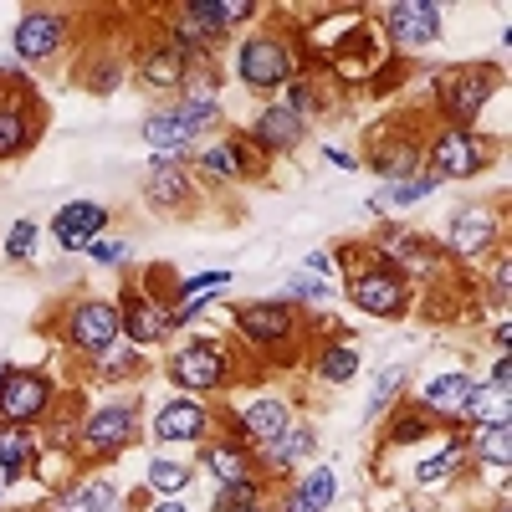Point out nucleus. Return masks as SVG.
<instances>
[{
    "instance_id": "f257e3e1",
    "label": "nucleus",
    "mask_w": 512,
    "mask_h": 512,
    "mask_svg": "<svg viewBox=\"0 0 512 512\" xmlns=\"http://www.w3.org/2000/svg\"><path fill=\"white\" fill-rule=\"evenodd\" d=\"M164 374L175 390H185L190 400H221L236 374H241V354L226 344L221 333H190L185 344H175L164 354Z\"/></svg>"
},
{
    "instance_id": "f03ea898",
    "label": "nucleus",
    "mask_w": 512,
    "mask_h": 512,
    "mask_svg": "<svg viewBox=\"0 0 512 512\" xmlns=\"http://www.w3.org/2000/svg\"><path fill=\"white\" fill-rule=\"evenodd\" d=\"M231 77L241 82L246 93H256V98L282 93L292 77H303V57H297L292 31H277V26L246 31L231 47Z\"/></svg>"
},
{
    "instance_id": "7ed1b4c3",
    "label": "nucleus",
    "mask_w": 512,
    "mask_h": 512,
    "mask_svg": "<svg viewBox=\"0 0 512 512\" xmlns=\"http://www.w3.org/2000/svg\"><path fill=\"white\" fill-rule=\"evenodd\" d=\"M502 62H456L436 77L431 88V123H446V128H477V118L492 108V98L502 93Z\"/></svg>"
},
{
    "instance_id": "20e7f679",
    "label": "nucleus",
    "mask_w": 512,
    "mask_h": 512,
    "mask_svg": "<svg viewBox=\"0 0 512 512\" xmlns=\"http://www.w3.org/2000/svg\"><path fill=\"white\" fill-rule=\"evenodd\" d=\"M497 159H502V144L482 134V128H446V123L425 128V175H436L441 185L477 180Z\"/></svg>"
},
{
    "instance_id": "39448f33",
    "label": "nucleus",
    "mask_w": 512,
    "mask_h": 512,
    "mask_svg": "<svg viewBox=\"0 0 512 512\" xmlns=\"http://www.w3.org/2000/svg\"><path fill=\"white\" fill-rule=\"evenodd\" d=\"M47 108L36 103V82L16 67L0 62V164H16L41 144Z\"/></svg>"
},
{
    "instance_id": "423d86ee",
    "label": "nucleus",
    "mask_w": 512,
    "mask_h": 512,
    "mask_svg": "<svg viewBox=\"0 0 512 512\" xmlns=\"http://www.w3.org/2000/svg\"><path fill=\"white\" fill-rule=\"evenodd\" d=\"M231 328L241 333V344L251 354H282L292 359L297 349H308V323L303 313H297L292 303H282V297H262V303H236L231 308Z\"/></svg>"
},
{
    "instance_id": "0eeeda50",
    "label": "nucleus",
    "mask_w": 512,
    "mask_h": 512,
    "mask_svg": "<svg viewBox=\"0 0 512 512\" xmlns=\"http://www.w3.org/2000/svg\"><path fill=\"white\" fill-rule=\"evenodd\" d=\"M221 128V108L210 103H164L154 113L139 118V139L149 144L154 159H190L205 134H216Z\"/></svg>"
},
{
    "instance_id": "6e6552de",
    "label": "nucleus",
    "mask_w": 512,
    "mask_h": 512,
    "mask_svg": "<svg viewBox=\"0 0 512 512\" xmlns=\"http://www.w3.org/2000/svg\"><path fill=\"white\" fill-rule=\"evenodd\" d=\"M52 333H57V344H62L67 354H77V359L93 364V359H103V354L118 344V333H123L118 303H113V297H98V292H77L72 303L57 313Z\"/></svg>"
},
{
    "instance_id": "1a4fd4ad",
    "label": "nucleus",
    "mask_w": 512,
    "mask_h": 512,
    "mask_svg": "<svg viewBox=\"0 0 512 512\" xmlns=\"http://www.w3.org/2000/svg\"><path fill=\"white\" fill-rule=\"evenodd\" d=\"M139 436H144L139 400H108V405H98V410H88L77 420V441H72L77 466H88V472H93V466H108Z\"/></svg>"
},
{
    "instance_id": "9d476101",
    "label": "nucleus",
    "mask_w": 512,
    "mask_h": 512,
    "mask_svg": "<svg viewBox=\"0 0 512 512\" xmlns=\"http://www.w3.org/2000/svg\"><path fill=\"white\" fill-rule=\"evenodd\" d=\"M364 164L374 175L390 185V180H410V175H425V123L405 118V113H390L379 118L369 134H364Z\"/></svg>"
},
{
    "instance_id": "9b49d317",
    "label": "nucleus",
    "mask_w": 512,
    "mask_h": 512,
    "mask_svg": "<svg viewBox=\"0 0 512 512\" xmlns=\"http://www.w3.org/2000/svg\"><path fill=\"white\" fill-rule=\"evenodd\" d=\"M344 297H349V308H359L364 318H405L415 303H420V287L410 277H400L395 267H384L379 256H369L364 267H354L344 277Z\"/></svg>"
},
{
    "instance_id": "f8f14e48",
    "label": "nucleus",
    "mask_w": 512,
    "mask_h": 512,
    "mask_svg": "<svg viewBox=\"0 0 512 512\" xmlns=\"http://www.w3.org/2000/svg\"><path fill=\"white\" fill-rule=\"evenodd\" d=\"M57 405H62V390L47 369H26V364L0 369V425L31 431V425H47Z\"/></svg>"
},
{
    "instance_id": "ddd939ff",
    "label": "nucleus",
    "mask_w": 512,
    "mask_h": 512,
    "mask_svg": "<svg viewBox=\"0 0 512 512\" xmlns=\"http://www.w3.org/2000/svg\"><path fill=\"white\" fill-rule=\"evenodd\" d=\"M379 36H384V47H390L395 57H415L425 47H436L441 31H446V11L436 6V0H395V6H384L379 11Z\"/></svg>"
},
{
    "instance_id": "4468645a",
    "label": "nucleus",
    "mask_w": 512,
    "mask_h": 512,
    "mask_svg": "<svg viewBox=\"0 0 512 512\" xmlns=\"http://www.w3.org/2000/svg\"><path fill=\"white\" fill-rule=\"evenodd\" d=\"M369 251L379 256L384 267H395L400 277H441L451 262H446V251H441V241H431V236H420L415 226H400V221H384L374 236H369Z\"/></svg>"
},
{
    "instance_id": "2eb2a0df",
    "label": "nucleus",
    "mask_w": 512,
    "mask_h": 512,
    "mask_svg": "<svg viewBox=\"0 0 512 512\" xmlns=\"http://www.w3.org/2000/svg\"><path fill=\"white\" fill-rule=\"evenodd\" d=\"M384 62H390V47H384L379 26L364 21V26H354V31L333 47V57L323 62V82H333V88L354 93V88H369Z\"/></svg>"
},
{
    "instance_id": "dca6fc26",
    "label": "nucleus",
    "mask_w": 512,
    "mask_h": 512,
    "mask_svg": "<svg viewBox=\"0 0 512 512\" xmlns=\"http://www.w3.org/2000/svg\"><path fill=\"white\" fill-rule=\"evenodd\" d=\"M72 11H62V6H31V11H21V21H16V31H11V52H16V62L21 67H41V62H52V57H62L67 52V41H72Z\"/></svg>"
},
{
    "instance_id": "f3484780",
    "label": "nucleus",
    "mask_w": 512,
    "mask_h": 512,
    "mask_svg": "<svg viewBox=\"0 0 512 512\" xmlns=\"http://www.w3.org/2000/svg\"><path fill=\"white\" fill-rule=\"evenodd\" d=\"M139 195L154 216H169V221H190L200 210V185H195L185 159H149Z\"/></svg>"
},
{
    "instance_id": "a211bd4d",
    "label": "nucleus",
    "mask_w": 512,
    "mask_h": 512,
    "mask_svg": "<svg viewBox=\"0 0 512 512\" xmlns=\"http://www.w3.org/2000/svg\"><path fill=\"white\" fill-rule=\"evenodd\" d=\"M216 420H221V436H231L241 446H262L297 420V405L282 400V395H262V400H246V405H221Z\"/></svg>"
},
{
    "instance_id": "6ab92c4d",
    "label": "nucleus",
    "mask_w": 512,
    "mask_h": 512,
    "mask_svg": "<svg viewBox=\"0 0 512 512\" xmlns=\"http://www.w3.org/2000/svg\"><path fill=\"white\" fill-rule=\"evenodd\" d=\"M441 251H446V262H477V256L502 251V210H492V205H461L456 216L446 221Z\"/></svg>"
},
{
    "instance_id": "aec40b11",
    "label": "nucleus",
    "mask_w": 512,
    "mask_h": 512,
    "mask_svg": "<svg viewBox=\"0 0 512 512\" xmlns=\"http://www.w3.org/2000/svg\"><path fill=\"white\" fill-rule=\"evenodd\" d=\"M113 303H118V323H123V338H128V344H134V349H159V344H169V338H175V323H169V308L159 303V297L134 277V282H128L118 297H113Z\"/></svg>"
},
{
    "instance_id": "412c9836",
    "label": "nucleus",
    "mask_w": 512,
    "mask_h": 512,
    "mask_svg": "<svg viewBox=\"0 0 512 512\" xmlns=\"http://www.w3.org/2000/svg\"><path fill=\"white\" fill-rule=\"evenodd\" d=\"M221 431V420H216V405H205V400H190V395H175V400H164L149 420V436L159 446H200Z\"/></svg>"
},
{
    "instance_id": "4be33fe9",
    "label": "nucleus",
    "mask_w": 512,
    "mask_h": 512,
    "mask_svg": "<svg viewBox=\"0 0 512 512\" xmlns=\"http://www.w3.org/2000/svg\"><path fill=\"white\" fill-rule=\"evenodd\" d=\"M128 67H134L139 88H149V93H175V98H180V88H185V77H190L195 57H185L175 41L159 31L154 41H144V47L128 57Z\"/></svg>"
},
{
    "instance_id": "5701e85b",
    "label": "nucleus",
    "mask_w": 512,
    "mask_h": 512,
    "mask_svg": "<svg viewBox=\"0 0 512 512\" xmlns=\"http://www.w3.org/2000/svg\"><path fill=\"white\" fill-rule=\"evenodd\" d=\"M313 451H318V431H313L308 420H292L287 431H277L272 441L251 446V461H256V472H262L267 482H282L292 466H303Z\"/></svg>"
},
{
    "instance_id": "b1692460",
    "label": "nucleus",
    "mask_w": 512,
    "mask_h": 512,
    "mask_svg": "<svg viewBox=\"0 0 512 512\" xmlns=\"http://www.w3.org/2000/svg\"><path fill=\"white\" fill-rule=\"evenodd\" d=\"M113 226V210L98 200H67L52 216V241L62 251H88L93 241H103V231Z\"/></svg>"
},
{
    "instance_id": "393cba45",
    "label": "nucleus",
    "mask_w": 512,
    "mask_h": 512,
    "mask_svg": "<svg viewBox=\"0 0 512 512\" xmlns=\"http://www.w3.org/2000/svg\"><path fill=\"white\" fill-rule=\"evenodd\" d=\"M308 118H297L292 108H282V103H267L262 113L251 118V144L262 149L267 159H282V154H297V144H308Z\"/></svg>"
},
{
    "instance_id": "a878e982",
    "label": "nucleus",
    "mask_w": 512,
    "mask_h": 512,
    "mask_svg": "<svg viewBox=\"0 0 512 512\" xmlns=\"http://www.w3.org/2000/svg\"><path fill=\"white\" fill-rule=\"evenodd\" d=\"M466 441V466H477L487 477H507L512 466V420H482V425H461Z\"/></svg>"
},
{
    "instance_id": "bb28decb",
    "label": "nucleus",
    "mask_w": 512,
    "mask_h": 512,
    "mask_svg": "<svg viewBox=\"0 0 512 512\" xmlns=\"http://www.w3.org/2000/svg\"><path fill=\"white\" fill-rule=\"evenodd\" d=\"M118 507V487L103 477V472H77V477H67L57 492H52V502H47V512H113Z\"/></svg>"
},
{
    "instance_id": "cd10ccee",
    "label": "nucleus",
    "mask_w": 512,
    "mask_h": 512,
    "mask_svg": "<svg viewBox=\"0 0 512 512\" xmlns=\"http://www.w3.org/2000/svg\"><path fill=\"white\" fill-rule=\"evenodd\" d=\"M379 425H384V436H379L384 451H410V446H420V441H431V436L446 431V425H441L436 415H425L415 400H400Z\"/></svg>"
},
{
    "instance_id": "c85d7f7f",
    "label": "nucleus",
    "mask_w": 512,
    "mask_h": 512,
    "mask_svg": "<svg viewBox=\"0 0 512 512\" xmlns=\"http://www.w3.org/2000/svg\"><path fill=\"white\" fill-rule=\"evenodd\" d=\"M472 384H477L472 374L446 369V374H436V379H425V384H420V390H415V405H420L425 415H436L441 425H456L466 395H472Z\"/></svg>"
},
{
    "instance_id": "c756f323",
    "label": "nucleus",
    "mask_w": 512,
    "mask_h": 512,
    "mask_svg": "<svg viewBox=\"0 0 512 512\" xmlns=\"http://www.w3.org/2000/svg\"><path fill=\"white\" fill-rule=\"evenodd\" d=\"M200 451V472H210V482L226 487V482H241V477H256V461H251V446L231 441V436H210L195 446Z\"/></svg>"
},
{
    "instance_id": "7c9ffc66",
    "label": "nucleus",
    "mask_w": 512,
    "mask_h": 512,
    "mask_svg": "<svg viewBox=\"0 0 512 512\" xmlns=\"http://www.w3.org/2000/svg\"><path fill=\"white\" fill-rule=\"evenodd\" d=\"M338 497V472L333 466H313V472H303L277 502V512H328Z\"/></svg>"
},
{
    "instance_id": "2f4dec72",
    "label": "nucleus",
    "mask_w": 512,
    "mask_h": 512,
    "mask_svg": "<svg viewBox=\"0 0 512 512\" xmlns=\"http://www.w3.org/2000/svg\"><path fill=\"white\" fill-rule=\"evenodd\" d=\"M466 472V441H461V425H446V446L436 451V456H425L415 472H410V482L415 487H446V482H456Z\"/></svg>"
},
{
    "instance_id": "473e14b6",
    "label": "nucleus",
    "mask_w": 512,
    "mask_h": 512,
    "mask_svg": "<svg viewBox=\"0 0 512 512\" xmlns=\"http://www.w3.org/2000/svg\"><path fill=\"white\" fill-rule=\"evenodd\" d=\"M21 477H41V446L31 441V431L0 425V487H11Z\"/></svg>"
},
{
    "instance_id": "72a5a7b5",
    "label": "nucleus",
    "mask_w": 512,
    "mask_h": 512,
    "mask_svg": "<svg viewBox=\"0 0 512 512\" xmlns=\"http://www.w3.org/2000/svg\"><path fill=\"white\" fill-rule=\"evenodd\" d=\"M77 77V88L82 93H93V98H113L123 88V77H128V57L123 52H93V57H82V67L72 72Z\"/></svg>"
},
{
    "instance_id": "f704fd0d",
    "label": "nucleus",
    "mask_w": 512,
    "mask_h": 512,
    "mask_svg": "<svg viewBox=\"0 0 512 512\" xmlns=\"http://www.w3.org/2000/svg\"><path fill=\"white\" fill-rule=\"evenodd\" d=\"M359 344L354 338H323V344H313V379L318 384H349L359 374Z\"/></svg>"
},
{
    "instance_id": "c9c22d12",
    "label": "nucleus",
    "mask_w": 512,
    "mask_h": 512,
    "mask_svg": "<svg viewBox=\"0 0 512 512\" xmlns=\"http://www.w3.org/2000/svg\"><path fill=\"white\" fill-rule=\"evenodd\" d=\"M441 190V180L436 175H410V180H390V185H379L374 195H369V210L374 216H390V210H410V205H425Z\"/></svg>"
},
{
    "instance_id": "e433bc0d",
    "label": "nucleus",
    "mask_w": 512,
    "mask_h": 512,
    "mask_svg": "<svg viewBox=\"0 0 512 512\" xmlns=\"http://www.w3.org/2000/svg\"><path fill=\"white\" fill-rule=\"evenodd\" d=\"M405 384H410V364H384L369 384V400H364V425H379L400 400H405Z\"/></svg>"
},
{
    "instance_id": "4c0bfd02",
    "label": "nucleus",
    "mask_w": 512,
    "mask_h": 512,
    "mask_svg": "<svg viewBox=\"0 0 512 512\" xmlns=\"http://www.w3.org/2000/svg\"><path fill=\"white\" fill-rule=\"evenodd\" d=\"M185 11H190L195 21H205V26H216L221 36L262 16V6H256V0H185Z\"/></svg>"
},
{
    "instance_id": "58836bf2",
    "label": "nucleus",
    "mask_w": 512,
    "mask_h": 512,
    "mask_svg": "<svg viewBox=\"0 0 512 512\" xmlns=\"http://www.w3.org/2000/svg\"><path fill=\"white\" fill-rule=\"evenodd\" d=\"M282 108H292L297 118H323L328 108H333V93H328V82L323 77H313V72H303V77H292L287 88H282V98H277Z\"/></svg>"
},
{
    "instance_id": "ea45409f",
    "label": "nucleus",
    "mask_w": 512,
    "mask_h": 512,
    "mask_svg": "<svg viewBox=\"0 0 512 512\" xmlns=\"http://www.w3.org/2000/svg\"><path fill=\"white\" fill-rule=\"evenodd\" d=\"M482 420H512V390H492L487 379H477L461 415H456V425H482Z\"/></svg>"
},
{
    "instance_id": "a19ab883",
    "label": "nucleus",
    "mask_w": 512,
    "mask_h": 512,
    "mask_svg": "<svg viewBox=\"0 0 512 512\" xmlns=\"http://www.w3.org/2000/svg\"><path fill=\"white\" fill-rule=\"evenodd\" d=\"M190 482H195V466H185L175 456H154L149 472H144V492L149 497H180Z\"/></svg>"
},
{
    "instance_id": "79ce46f5",
    "label": "nucleus",
    "mask_w": 512,
    "mask_h": 512,
    "mask_svg": "<svg viewBox=\"0 0 512 512\" xmlns=\"http://www.w3.org/2000/svg\"><path fill=\"white\" fill-rule=\"evenodd\" d=\"M272 497V482L256 472V477H241V482H226V487H216V497H210V512H241V507H251V502H267Z\"/></svg>"
},
{
    "instance_id": "37998d69",
    "label": "nucleus",
    "mask_w": 512,
    "mask_h": 512,
    "mask_svg": "<svg viewBox=\"0 0 512 512\" xmlns=\"http://www.w3.org/2000/svg\"><path fill=\"white\" fill-rule=\"evenodd\" d=\"M36 241H41V226L31 216H21V221H11L6 241H0V256H6L11 267H31L36 262Z\"/></svg>"
},
{
    "instance_id": "c03bdc74",
    "label": "nucleus",
    "mask_w": 512,
    "mask_h": 512,
    "mask_svg": "<svg viewBox=\"0 0 512 512\" xmlns=\"http://www.w3.org/2000/svg\"><path fill=\"white\" fill-rule=\"evenodd\" d=\"M282 303L323 308V303H333V282H323V277H313V272H292V277L282 282Z\"/></svg>"
},
{
    "instance_id": "a18cd8bd",
    "label": "nucleus",
    "mask_w": 512,
    "mask_h": 512,
    "mask_svg": "<svg viewBox=\"0 0 512 512\" xmlns=\"http://www.w3.org/2000/svg\"><path fill=\"white\" fill-rule=\"evenodd\" d=\"M93 374L103 379V384H113V379H139L144 374V349H108L103 359H93Z\"/></svg>"
},
{
    "instance_id": "49530a36",
    "label": "nucleus",
    "mask_w": 512,
    "mask_h": 512,
    "mask_svg": "<svg viewBox=\"0 0 512 512\" xmlns=\"http://www.w3.org/2000/svg\"><path fill=\"white\" fill-rule=\"evenodd\" d=\"M88 262H98V267H118V272H123L128 262H134V241H128V236H123V241L103 236V241L88 246Z\"/></svg>"
},
{
    "instance_id": "de8ad7c7",
    "label": "nucleus",
    "mask_w": 512,
    "mask_h": 512,
    "mask_svg": "<svg viewBox=\"0 0 512 512\" xmlns=\"http://www.w3.org/2000/svg\"><path fill=\"white\" fill-rule=\"evenodd\" d=\"M507 292H512V262H507V246H502L492 272H487V303L492 308H507Z\"/></svg>"
},
{
    "instance_id": "09e8293b",
    "label": "nucleus",
    "mask_w": 512,
    "mask_h": 512,
    "mask_svg": "<svg viewBox=\"0 0 512 512\" xmlns=\"http://www.w3.org/2000/svg\"><path fill=\"white\" fill-rule=\"evenodd\" d=\"M303 272H313V277L333 282V272H338V262H333V251H308V256H303Z\"/></svg>"
},
{
    "instance_id": "8fccbe9b",
    "label": "nucleus",
    "mask_w": 512,
    "mask_h": 512,
    "mask_svg": "<svg viewBox=\"0 0 512 512\" xmlns=\"http://www.w3.org/2000/svg\"><path fill=\"white\" fill-rule=\"evenodd\" d=\"M487 384H492V390H507V384H512V359H507V354H497V364H492Z\"/></svg>"
},
{
    "instance_id": "3c124183",
    "label": "nucleus",
    "mask_w": 512,
    "mask_h": 512,
    "mask_svg": "<svg viewBox=\"0 0 512 512\" xmlns=\"http://www.w3.org/2000/svg\"><path fill=\"white\" fill-rule=\"evenodd\" d=\"M323 159H328V164H338V169H359V159H354L349 149H338V144H323Z\"/></svg>"
},
{
    "instance_id": "603ef678",
    "label": "nucleus",
    "mask_w": 512,
    "mask_h": 512,
    "mask_svg": "<svg viewBox=\"0 0 512 512\" xmlns=\"http://www.w3.org/2000/svg\"><path fill=\"white\" fill-rule=\"evenodd\" d=\"M507 344H512V323L502 318V323H497V333H492V349H497V354H507Z\"/></svg>"
},
{
    "instance_id": "864d4df0",
    "label": "nucleus",
    "mask_w": 512,
    "mask_h": 512,
    "mask_svg": "<svg viewBox=\"0 0 512 512\" xmlns=\"http://www.w3.org/2000/svg\"><path fill=\"white\" fill-rule=\"evenodd\" d=\"M149 512H190V507H185L180 497H154V502H149Z\"/></svg>"
},
{
    "instance_id": "5fc2aeb1",
    "label": "nucleus",
    "mask_w": 512,
    "mask_h": 512,
    "mask_svg": "<svg viewBox=\"0 0 512 512\" xmlns=\"http://www.w3.org/2000/svg\"><path fill=\"white\" fill-rule=\"evenodd\" d=\"M241 512H277V502L267 497V502H251V507H241Z\"/></svg>"
},
{
    "instance_id": "6e6d98bb",
    "label": "nucleus",
    "mask_w": 512,
    "mask_h": 512,
    "mask_svg": "<svg viewBox=\"0 0 512 512\" xmlns=\"http://www.w3.org/2000/svg\"><path fill=\"white\" fill-rule=\"evenodd\" d=\"M492 512H512V507H507V497H502V502H497V507H492Z\"/></svg>"
},
{
    "instance_id": "4d7b16f0",
    "label": "nucleus",
    "mask_w": 512,
    "mask_h": 512,
    "mask_svg": "<svg viewBox=\"0 0 512 512\" xmlns=\"http://www.w3.org/2000/svg\"><path fill=\"white\" fill-rule=\"evenodd\" d=\"M16 512H41V507H16Z\"/></svg>"
},
{
    "instance_id": "13d9d810",
    "label": "nucleus",
    "mask_w": 512,
    "mask_h": 512,
    "mask_svg": "<svg viewBox=\"0 0 512 512\" xmlns=\"http://www.w3.org/2000/svg\"><path fill=\"white\" fill-rule=\"evenodd\" d=\"M0 497H6V487H0Z\"/></svg>"
},
{
    "instance_id": "bf43d9fd",
    "label": "nucleus",
    "mask_w": 512,
    "mask_h": 512,
    "mask_svg": "<svg viewBox=\"0 0 512 512\" xmlns=\"http://www.w3.org/2000/svg\"><path fill=\"white\" fill-rule=\"evenodd\" d=\"M410 512H420V507H410Z\"/></svg>"
},
{
    "instance_id": "052dcab7",
    "label": "nucleus",
    "mask_w": 512,
    "mask_h": 512,
    "mask_svg": "<svg viewBox=\"0 0 512 512\" xmlns=\"http://www.w3.org/2000/svg\"><path fill=\"white\" fill-rule=\"evenodd\" d=\"M0 369H6V364H0Z\"/></svg>"
}]
</instances>
